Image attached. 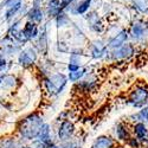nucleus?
I'll list each match as a JSON object with an SVG mask.
<instances>
[{"label":"nucleus","mask_w":148,"mask_h":148,"mask_svg":"<svg viewBox=\"0 0 148 148\" xmlns=\"http://www.w3.org/2000/svg\"><path fill=\"white\" fill-rule=\"evenodd\" d=\"M45 123L44 117L37 112L30 113L26 116H24L17 125V138L21 142H32L38 136V134Z\"/></svg>","instance_id":"nucleus-1"},{"label":"nucleus","mask_w":148,"mask_h":148,"mask_svg":"<svg viewBox=\"0 0 148 148\" xmlns=\"http://www.w3.org/2000/svg\"><path fill=\"white\" fill-rule=\"evenodd\" d=\"M44 92L49 97H57L63 92L69 83L68 77L63 72H52L49 76L40 78Z\"/></svg>","instance_id":"nucleus-2"},{"label":"nucleus","mask_w":148,"mask_h":148,"mask_svg":"<svg viewBox=\"0 0 148 148\" xmlns=\"http://www.w3.org/2000/svg\"><path fill=\"white\" fill-rule=\"evenodd\" d=\"M76 125L70 117L58 121L57 128L55 130V140L59 145L64 143H76Z\"/></svg>","instance_id":"nucleus-3"},{"label":"nucleus","mask_w":148,"mask_h":148,"mask_svg":"<svg viewBox=\"0 0 148 148\" xmlns=\"http://www.w3.org/2000/svg\"><path fill=\"white\" fill-rule=\"evenodd\" d=\"M0 7L4 10V21L7 25L18 18H24L29 8L24 0H3Z\"/></svg>","instance_id":"nucleus-4"},{"label":"nucleus","mask_w":148,"mask_h":148,"mask_svg":"<svg viewBox=\"0 0 148 148\" xmlns=\"http://www.w3.org/2000/svg\"><path fill=\"white\" fill-rule=\"evenodd\" d=\"M126 103L134 109H140L147 106L148 104V84L145 82L135 83L127 94Z\"/></svg>","instance_id":"nucleus-5"},{"label":"nucleus","mask_w":148,"mask_h":148,"mask_svg":"<svg viewBox=\"0 0 148 148\" xmlns=\"http://www.w3.org/2000/svg\"><path fill=\"white\" fill-rule=\"evenodd\" d=\"M127 30L129 34V42H132L133 44L139 46L141 44L148 43V25L146 19L141 17L134 18Z\"/></svg>","instance_id":"nucleus-6"},{"label":"nucleus","mask_w":148,"mask_h":148,"mask_svg":"<svg viewBox=\"0 0 148 148\" xmlns=\"http://www.w3.org/2000/svg\"><path fill=\"white\" fill-rule=\"evenodd\" d=\"M136 51H138V46L133 44L132 42H128L117 49L109 50L106 59H108L109 62H113V63H122V62H127L132 59L136 55Z\"/></svg>","instance_id":"nucleus-7"},{"label":"nucleus","mask_w":148,"mask_h":148,"mask_svg":"<svg viewBox=\"0 0 148 148\" xmlns=\"http://www.w3.org/2000/svg\"><path fill=\"white\" fill-rule=\"evenodd\" d=\"M39 60V53L33 44L25 45L17 55V64L23 69H31L37 65Z\"/></svg>","instance_id":"nucleus-8"},{"label":"nucleus","mask_w":148,"mask_h":148,"mask_svg":"<svg viewBox=\"0 0 148 148\" xmlns=\"http://www.w3.org/2000/svg\"><path fill=\"white\" fill-rule=\"evenodd\" d=\"M84 21L87 24L89 31L97 36H102L103 33H106V31L108 29L102 14L96 8L90 10L88 13L84 16Z\"/></svg>","instance_id":"nucleus-9"},{"label":"nucleus","mask_w":148,"mask_h":148,"mask_svg":"<svg viewBox=\"0 0 148 148\" xmlns=\"http://www.w3.org/2000/svg\"><path fill=\"white\" fill-rule=\"evenodd\" d=\"M87 55L89 58L94 60H102L106 59L109 52V49L107 46V43L102 38H95L92 40H89L87 44Z\"/></svg>","instance_id":"nucleus-10"},{"label":"nucleus","mask_w":148,"mask_h":148,"mask_svg":"<svg viewBox=\"0 0 148 148\" xmlns=\"http://www.w3.org/2000/svg\"><path fill=\"white\" fill-rule=\"evenodd\" d=\"M49 24H50V20H46L44 24H42L38 37H37L34 42L32 43L33 46L37 49L38 53L42 56H47L49 50H50V31H49Z\"/></svg>","instance_id":"nucleus-11"},{"label":"nucleus","mask_w":148,"mask_h":148,"mask_svg":"<svg viewBox=\"0 0 148 148\" xmlns=\"http://www.w3.org/2000/svg\"><path fill=\"white\" fill-rule=\"evenodd\" d=\"M128 42H129V34H128L127 27H121V29L116 30L112 34H109L108 39L106 40L107 46H108L109 50L117 49V47L122 46L123 44H126Z\"/></svg>","instance_id":"nucleus-12"},{"label":"nucleus","mask_w":148,"mask_h":148,"mask_svg":"<svg viewBox=\"0 0 148 148\" xmlns=\"http://www.w3.org/2000/svg\"><path fill=\"white\" fill-rule=\"evenodd\" d=\"M113 138L115 139V141L117 143H126L129 141V139L132 138V130L128 123L120 121L113 128Z\"/></svg>","instance_id":"nucleus-13"},{"label":"nucleus","mask_w":148,"mask_h":148,"mask_svg":"<svg viewBox=\"0 0 148 148\" xmlns=\"http://www.w3.org/2000/svg\"><path fill=\"white\" fill-rule=\"evenodd\" d=\"M19 78L14 73L6 72L1 75V84H0V96L4 94L13 92L19 87Z\"/></svg>","instance_id":"nucleus-14"},{"label":"nucleus","mask_w":148,"mask_h":148,"mask_svg":"<svg viewBox=\"0 0 148 148\" xmlns=\"http://www.w3.org/2000/svg\"><path fill=\"white\" fill-rule=\"evenodd\" d=\"M24 19L27 20V21H31V23H34V24H37V25H39V26L47 20L43 6H33V5L29 6Z\"/></svg>","instance_id":"nucleus-15"},{"label":"nucleus","mask_w":148,"mask_h":148,"mask_svg":"<svg viewBox=\"0 0 148 148\" xmlns=\"http://www.w3.org/2000/svg\"><path fill=\"white\" fill-rule=\"evenodd\" d=\"M95 1L96 0H77L66 12L71 17H84L90 10H92Z\"/></svg>","instance_id":"nucleus-16"},{"label":"nucleus","mask_w":148,"mask_h":148,"mask_svg":"<svg viewBox=\"0 0 148 148\" xmlns=\"http://www.w3.org/2000/svg\"><path fill=\"white\" fill-rule=\"evenodd\" d=\"M75 84H76V88L81 92H90L96 89L97 84H98V77L95 73H89V70H88L87 75Z\"/></svg>","instance_id":"nucleus-17"},{"label":"nucleus","mask_w":148,"mask_h":148,"mask_svg":"<svg viewBox=\"0 0 148 148\" xmlns=\"http://www.w3.org/2000/svg\"><path fill=\"white\" fill-rule=\"evenodd\" d=\"M39 29H40V26L37 25V24H34V23H31V21H27V20L24 21L23 31L21 32H23L24 42H25L26 45L34 42V39L38 37Z\"/></svg>","instance_id":"nucleus-18"},{"label":"nucleus","mask_w":148,"mask_h":148,"mask_svg":"<svg viewBox=\"0 0 148 148\" xmlns=\"http://www.w3.org/2000/svg\"><path fill=\"white\" fill-rule=\"evenodd\" d=\"M116 141L112 135L102 134L91 142L90 148H116Z\"/></svg>","instance_id":"nucleus-19"},{"label":"nucleus","mask_w":148,"mask_h":148,"mask_svg":"<svg viewBox=\"0 0 148 148\" xmlns=\"http://www.w3.org/2000/svg\"><path fill=\"white\" fill-rule=\"evenodd\" d=\"M43 8L45 11V16L47 20H52L59 12L63 11L60 6V0H45Z\"/></svg>","instance_id":"nucleus-20"},{"label":"nucleus","mask_w":148,"mask_h":148,"mask_svg":"<svg viewBox=\"0 0 148 148\" xmlns=\"http://www.w3.org/2000/svg\"><path fill=\"white\" fill-rule=\"evenodd\" d=\"M55 26L58 30H64V29H70L72 25V20H71V16L65 11H62L52 19Z\"/></svg>","instance_id":"nucleus-21"},{"label":"nucleus","mask_w":148,"mask_h":148,"mask_svg":"<svg viewBox=\"0 0 148 148\" xmlns=\"http://www.w3.org/2000/svg\"><path fill=\"white\" fill-rule=\"evenodd\" d=\"M130 130H132V136L145 142L148 135V125H146L143 122H134L130 127Z\"/></svg>","instance_id":"nucleus-22"},{"label":"nucleus","mask_w":148,"mask_h":148,"mask_svg":"<svg viewBox=\"0 0 148 148\" xmlns=\"http://www.w3.org/2000/svg\"><path fill=\"white\" fill-rule=\"evenodd\" d=\"M130 8L139 16H148V0H128Z\"/></svg>","instance_id":"nucleus-23"},{"label":"nucleus","mask_w":148,"mask_h":148,"mask_svg":"<svg viewBox=\"0 0 148 148\" xmlns=\"http://www.w3.org/2000/svg\"><path fill=\"white\" fill-rule=\"evenodd\" d=\"M36 140H39V141H44V142H51L55 140V136H53V132H52V126L50 125V123L45 122L38 136L36 138Z\"/></svg>","instance_id":"nucleus-24"},{"label":"nucleus","mask_w":148,"mask_h":148,"mask_svg":"<svg viewBox=\"0 0 148 148\" xmlns=\"http://www.w3.org/2000/svg\"><path fill=\"white\" fill-rule=\"evenodd\" d=\"M21 141L13 135H5L0 138V148H19Z\"/></svg>","instance_id":"nucleus-25"},{"label":"nucleus","mask_w":148,"mask_h":148,"mask_svg":"<svg viewBox=\"0 0 148 148\" xmlns=\"http://www.w3.org/2000/svg\"><path fill=\"white\" fill-rule=\"evenodd\" d=\"M130 121L134 122H143L146 125H148V104L140 108L136 113H134L130 115Z\"/></svg>","instance_id":"nucleus-26"},{"label":"nucleus","mask_w":148,"mask_h":148,"mask_svg":"<svg viewBox=\"0 0 148 148\" xmlns=\"http://www.w3.org/2000/svg\"><path fill=\"white\" fill-rule=\"evenodd\" d=\"M89 68L87 65H84V66H81L79 69H77L76 71H72V72H68V81L71 82V83H77L78 81H81L85 75H87V72H88Z\"/></svg>","instance_id":"nucleus-27"},{"label":"nucleus","mask_w":148,"mask_h":148,"mask_svg":"<svg viewBox=\"0 0 148 148\" xmlns=\"http://www.w3.org/2000/svg\"><path fill=\"white\" fill-rule=\"evenodd\" d=\"M11 68V60L7 56H5L4 53L0 52V75H4V73L8 72Z\"/></svg>","instance_id":"nucleus-28"},{"label":"nucleus","mask_w":148,"mask_h":148,"mask_svg":"<svg viewBox=\"0 0 148 148\" xmlns=\"http://www.w3.org/2000/svg\"><path fill=\"white\" fill-rule=\"evenodd\" d=\"M56 49H57V51L60 52V53H70L71 46H70V43L68 40L58 39V42L56 44Z\"/></svg>","instance_id":"nucleus-29"},{"label":"nucleus","mask_w":148,"mask_h":148,"mask_svg":"<svg viewBox=\"0 0 148 148\" xmlns=\"http://www.w3.org/2000/svg\"><path fill=\"white\" fill-rule=\"evenodd\" d=\"M127 145H128L130 148H142V147L145 146V142L141 141V140H139V139H136V138L132 136V138L129 139V141L127 142Z\"/></svg>","instance_id":"nucleus-30"},{"label":"nucleus","mask_w":148,"mask_h":148,"mask_svg":"<svg viewBox=\"0 0 148 148\" xmlns=\"http://www.w3.org/2000/svg\"><path fill=\"white\" fill-rule=\"evenodd\" d=\"M45 0H31V5L33 6H43Z\"/></svg>","instance_id":"nucleus-31"},{"label":"nucleus","mask_w":148,"mask_h":148,"mask_svg":"<svg viewBox=\"0 0 148 148\" xmlns=\"http://www.w3.org/2000/svg\"><path fill=\"white\" fill-rule=\"evenodd\" d=\"M145 146L148 148V135H147V138H146V140H145Z\"/></svg>","instance_id":"nucleus-32"},{"label":"nucleus","mask_w":148,"mask_h":148,"mask_svg":"<svg viewBox=\"0 0 148 148\" xmlns=\"http://www.w3.org/2000/svg\"><path fill=\"white\" fill-rule=\"evenodd\" d=\"M72 148H83V146H82V145H75Z\"/></svg>","instance_id":"nucleus-33"},{"label":"nucleus","mask_w":148,"mask_h":148,"mask_svg":"<svg viewBox=\"0 0 148 148\" xmlns=\"http://www.w3.org/2000/svg\"><path fill=\"white\" fill-rule=\"evenodd\" d=\"M146 21H147V25H148V16H147V18H146Z\"/></svg>","instance_id":"nucleus-34"},{"label":"nucleus","mask_w":148,"mask_h":148,"mask_svg":"<svg viewBox=\"0 0 148 148\" xmlns=\"http://www.w3.org/2000/svg\"><path fill=\"white\" fill-rule=\"evenodd\" d=\"M0 11H1V7H0Z\"/></svg>","instance_id":"nucleus-35"}]
</instances>
